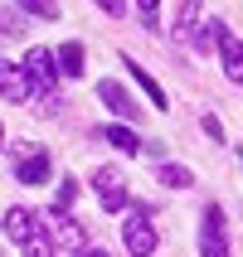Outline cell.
Instances as JSON below:
<instances>
[{"instance_id":"1","label":"cell","mask_w":243,"mask_h":257,"mask_svg":"<svg viewBox=\"0 0 243 257\" xmlns=\"http://www.w3.org/2000/svg\"><path fill=\"white\" fill-rule=\"evenodd\" d=\"M58 54H49V49H29L25 54V78H29V92H39V97H54V83H58Z\"/></svg>"},{"instance_id":"2","label":"cell","mask_w":243,"mask_h":257,"mask_svg":"<svg viewBox=\"0 0 243 257\" xmlns=\"http://www.w3.org/2000/svg\"><path fill=\"white\" fill-rule=\"evenodd\" d=\"M200 252H204V257H229V233H224V209H219V204H209V209H204Z\"/></svg>"},{"instance_id":"3","label":"cell","mask_w":243,"mask_h":257,"mask_svg":"<svg viewBox=\"0 0 243 257\" xmlns=\"http://www.w3.org/2000/svg\"><path fill=\"white\" fill-rule=\"evenodd\" d=\"M122 238H127V252L131 257H151V252H156V228L146 223V209H136V214L122 223Z\"/></svg>"},{"instance_id":"4","label":"cell","mask_w":243,"mask_h":257,"mask_svg":"<svg viewBox=\"0 0 243 257\" xmlns=\"http://www.w3.org/2000/svg\"><path fill=\"white\" fill-rule=\"evenodd\" d=\"M39 214H29V209H5V238H15V243L25 247L29 238H39Z\"/></svg>"},{"instance_id":"5","label":"cell","mask_w":243,"mask_h":257,"mask_svg":"<svg viewBox=\"0 0 243 257\" xmlns=\"http://www.w3.org/2000/svg\"><path fill=\"white\" fill-rule=\"evenodd\" d=\"M98 199H102V209H127V180L117 170H98Z\"/></svg>"},{"instance_id":"6","label":"cell","mask_w":243,"mask_h":257,"mask_svg":"<svg viewBox=\"0 0 243 257\" xmlns=\"http://www.w3.org/2000/svg\"><path fill=\"white\" fill-rule=\"evenodd\" d=\"M0 97H10V102H25L29 97L25 68H15V63H5V58H0Z\"/></svg>"},{"instance_id":"7","label":"cell","mask_w":243,"mask_h":257,"mask_svg":"<svg viewBox=\"0 0 243 257\" xmlns=\"http://www.w3.org/2000/svg\"><path fill=\"white\" fill-rule=\"evenodd\" d=\"M219 58H224V73H229L233 83H243V39L238 34H224L219 39Z\"/></svg>"},{"instance_id":"8","label":"cell","mask_w":243,"mask_h":257,"mask_svg":"<svg viewBox=\"0 0 243 257\" xmlns=\"http://www.w3.org/2000/svg\"><path fill=\"white\" fill-rule=\"evenodd\" d=\"M98 97L107 102L117 116H136V107H131V97H127V87H122V83H98Z\"/></svg>"},{"instance_id":"9","label":"cell","mask_w":243,"mask_h":257,"mask_svg":"<svg viewBox=\"0 0 243 257\" xmlns=\"http://www.w3.org/2000/svg\"><path fill=\"white\" fill-rule=\"evenodd\" d=\"M20 180H25V185H44V180H49V156H44V151L25 156L20 160Z\"/></svg>"},{"instance_id":"10","label":"cell","mask_w":243,"mask_h":257,"mask_svg":"<svg viewBox=\"0 0 243 257\" xmlns=\"http://www.w3.org/2000/svg\"><path fill=\"white\" fill-rule=\"evenodd\" d=\"M58 73L83 78V44H63V49H58Z\"/></svg>"},{"instance_id":"11","label":"cell","mask_w":243,"mask_h":257,"mask_svg":"<svg viewBox=\"0 0 243 257\" xmlns=\"http://www.w3.org/2000/svg\"><path fill=\"white\" fill-rule=\"evenodd\" d=\"M219 39H224V20H209V25H200L195 34H190L195 49H219Z\"/></svg>"},{"instance_id":"12","label":"cell","mask_w":243,"mask_h":257,"mask_svg":"<svg viewBox=\"0 0 243 257\" xmlns=\"http://www.w3.org/2000/svg\"><path fill=\"white\" fill-rule=\"evenodd\" d=\"M107 146H117L122 156H136V151H141V141H136L131 126H107Z\"/></svg>"},{"instance_id":"13","label":"cell","mask_w":243,"mask_h":257,"mask_svg":"<svg viewBox=\"0 0 243 257\" xmlns=\"http://www.w3.org/2000/svg\"><path fill=\"white\" fill-rule=\"evenodd\" d=\"M195 20H200V0H180V5H175V29H180V34H195Z\"/></svg>"},{"instance_id":"14","label":"cell","mask_w":243,"mask_h":257,"mask_svg":"<svg viewBox=\"0 0 243 257\" xmlns=\"http://www.w3.org/2000/svg\"><path fill=\"white\" fill-rule=\"evenodd\" d=\"M127 68H131V73H136V83H141V87H146V97L156 102V107H166V92H160V83H156V78H151V73H146V68H141V63H131V58H127Z\"/></svg>"},{"instance_id":"15","label":"cell","mask_w":243,"mask_h":257,"mask_svg":"<svg viewBox=\"0 0 243 257\" xmlns=\"http://www.w3.org/2000/svg\"><path fill=\"white\" fill-rule=\"evenodd\" d=\"M156 180H160V185H171V189H185L190 185V170H180V165H160Z\"/></svg>"},{"instance_id":"16","label":"cell","mask_w":243,"mask_h":257,"mask_svg":"<svg viewBox=\"0 0 243 257\" xmlns=\"http://www.w3.org/2000/svg\"><path fill=\"white\" fill-rule=\"evenodd\" d=\"M29 15H39V20H58V0H20Z\"/></svg>"},{"instance_id":"17","label":"cell","mask_w":243,"mask_h":257,"mask_svg":"<svg viewBox=\"0 0 243 257\" xmlns=\"http://www.w3.org/2000/svg\"><path fill=\"white\" fill-rule=\"evenodd\" d=\"M73 199H78V180H63V185H58V194H54V214H63Z\"/></svg>"},{"instance_id":"18","label":"cell","mask_w":243,"mask_h":257,"mask_svg":"<svg viewBox=\"0 0 243 257\" xmlns=\"http://www.w3.org/2000/svg\"><path fill=\"white\" fill-rule=\"evenodd\" d=\"M58 243L63 247H83V228H78V223H58Z\"/></svg>"},{"instance_id":"19","label":"cell","mask_w":243,"mask_h":257,"mask_svg":"<svg viewBox=\"0 0 243 257\" xmlns=\"http://www.w3.org/2000/svg\"><path fill=\"white\" fill-rule=\"evenodd\" d=\"M25 257H54V243L39 233V238H29V243H25Z\"/></svg>"},{"instance_id":"20","label":"cell","mask_w":243,"mask_h":257,"mask_svg":"<svg viewBox=\"0 0 243 257\" xmlns=\"http://www.w3.org/2000/svg\"><path fill=\"white\" fill-rule=\"evenodd\" d=\"M204 136H214V141H224V121H219V116H204Z\"/></svg>"},{"instance_id":"21","label":"cell","mask_w":243,"mask_h":257,"mask_svg":"<svg viewBox=\"0 0 243 257\" xmlns=\"http://www.w3.org/2000/svg\"><path fill=\"white\" fill-rule=\"evenodd\" d=\"M141 5V20H146V29H156V0H136Z\"/></svg>"},{"instance_id":"22","label":"cell","mask_w":243,"mask_h":257,"mask_svg":"<svg viewBox=\"0 0 243 257\" xmlns=\"http://www.w3.org/2000/svg\"><path fill=\"white\" fill-rule=\"evenodd\" d=\"M98 10H107V15H122V0H93Z\"/></svg>"},{"instance_id":"23","label":"cell","mask_w":243,"mask_h":257,"mask_svg":"<svg viewBox=\"0 0 243 257\" xmlns=\"http://www.w3.org/2000/svg\"><path fill=\"white\" fill-rule=\"evenodd\" d=\"M78 257H107V252H78Z\"/></svg>"},{"instance_id":"24","label":"cell","mask_w":243,"mask_h":257,"mask_svg":"<svg viewBox=\"0 0 243 257\" xmlns=\"http://www.w3.org/2000/svg\"><path fill=\"white\" fill-rule=\"evenodd\" d=\"M238 165H243V151H238Z\"/></svg>"},{"instance_id":"25","label":"cell","mask_w":243,"mask_h":257,"mask_svg":"<svg viewBox=\"0 0 243 257\" xmlns=\"http://www.w3.org/2000/svg\"><path fill=\"white\" fill-rule=\"evenodd\" d=\"M0 141H5V131H0Z\"/></svg>"}]
</instances>
